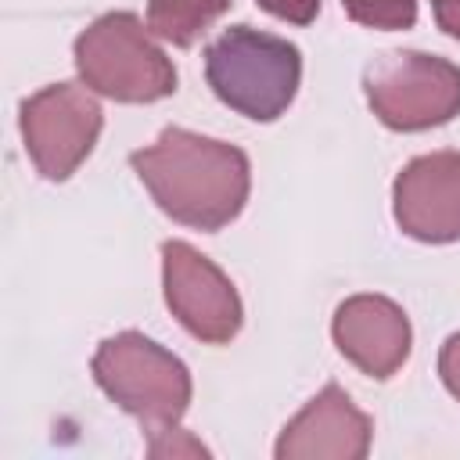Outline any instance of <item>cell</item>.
<instances>
[{"label":"cell","instance_id":"8","mask_svg":"<svg viewBox=\"0 0 460 460\" xmlns=\"http://www.w3.org/2000/svg\"><path fill=\"white\" fill-rule=\"evenodd\" d=\"M392 216L413 241H460V151L410 158L392 180Z\"/></svg>","mask_w":460,"mask_h":460},{"label":"cell","instance_id":"4","mask_svg":"<svg viewBox=\"0 0 460 460\" xmlns=\"http://www.w3.org/2000/svg\"><path fill=\"white\" fill-rule=\"evenodd\" d=\"M72 58L83 86L119 104H151L172 97L180 83L172 58H165L133 11L97 14L75 36Z\"/></svg>","mask_w":460,"mask_h":460},{"label":"cell","instance_id":"1","mask_svg":"<svg viewBox=\"0 0 460 460\" xmlns=\"http://www.w3.org/2000/svg\"><path fill=\"white\" fill-rule=\"evenodd\" d=\"M129 165L169 219L205 234L234 223L252 194L248 155L183 126H165L155 144L129 155Z\"/></svg>","mask_w":460,"mask_h":460},{"label":"cell","instance_id":"7","mask_svg":"<svg viewBox=\"0 0 460 460\" xmlns=\"http://www.w3.org/2000/svg\"><path fill=\"white\" fill-rule=\"evenodd\" d=\"M162 295L180 327L205 345H226L244 327V302L234 280L180 237L162 241Z\"/></svg>","mask_w":460,"mask_h":460},{"label":"cell","instance_id":"2","mask_svg":"<svg viewBox=\"0 0 460 460\" xmlns=\"http://www.w3.org/2000/svg\"><path fill=\"white\" fill-rule=\"evenodd\" d=\"M90 374L97 388L119 410L137 417L151 438L180 431V420L194 395V381L187 363L162 341L140 331L108 334L93 349Z\"/></svg>","mask_w":460,"mask_h":460},{"label":"cell","instance_id":"15","mask_svg":"<svg viewBox=\"0 0 460 460\" xmlns=\"http://www.w3.org/2000/svg\"><path fill=\"white\" fill-rule=\"evenodd\" d=\"M431 11H435V25L446 36L460 40V0H431Z\"/></svg>","mask_w":460,"mask_h":460},{"label":"cell","instance_id":"10","mask_svg":"<svg viewBox=\"0 0 460 460\" xmlns=\"http://www.w3.org/2000/svg\"><path fill=\"white\" fill-rule=\"evenodd\" d=\"M374 420L349 399L338 381H327L277 435V460H363L370 453Z\"/></svg>","mask_w":460,"mask_h":460},{"label":"cell","instance_id":"14","mask_svg":"<svg viewBox=\"0 0 460 460\" xmlns=\"http://www.w3.org/2000/svg\"><path fill=\"white\" fill-rule=\"evenodd\" d=\"M438 377L453 399H460V331H453L438 349Z\"/></svg>","mask_w":460,"mask_h":460},{"label":"cell","instance_id":"13","mask_svg":"<svg viewBox=\"0 0 460 460\" xmlns=\"http://www.w3.org/2000/svg\"><path fill=\"white\" fill-rule=\"evenodd\" d=\"M266 14L291 22V25H309L320 14V0H255Z\"/></svg>","mask_w":460,"mask_h":460},{"label":"cell","instance_id":"9","mask_svg":"<svg viewBox=\"0 0 460 460\" xmlns=\"http://www.w3.org/2000/svg\"><path fill=\"white\" fill-rule=\"evenodd\" d=\"M331 338L338 352L367 377L388 381L413 349V327L402 305L377 291H359L338 302L331 316Z\"/></svg>","mask_w":460,"mask_h":460},{"label":"cell","instance_id":"11","mask_svg":"<svg viewBox=\"0 0 460 460\" xmlns=\"http://www.w3.org/2000/svg\"><path fill=\"white\" fill-rule=\"evenodd\" d=\"M230 11V0H147V29L172 47H194L198 36Z\"/></svg>","mask_w":460,"mask_h":460},{"label":"cell","instance_id":"12","mask_svg":"<svg viewBox=\"0 0 460 460\" xmlns=\"http://www.w3.org/2000/svg\"><path fill=\"white\" fill-rule=\"evenodd\" d=\"M341 7L356 25L381 32L413 29L417 22V0H341Z\"/></svg>","mask_w":460,"mask_h":460},{"label":"cell","instance_id":"6","mask_svg":"<svg viewBox=\"0 0 460 460\" xmlns=\"http://www.w3.org/2000/svg\"><path fill=\"white\" fill-rule=\"evenodd\" d=\"M18 129L36 172L50 183H61L97 147L104 111L86 86L61 79L40 86L18 104Z\"/></svg>","mask_w":460,"mask_h":460},{"label":"cell","instance_id":"5","mask_svg":"<svg viewBox=\"0 0 460 460\" xmlns=\"http://www.w3.org/2000/svg\"><path fill=\"white\" fill-rule=\"evenodd\" d=\"M363 97L395 133L435 129L460 115V65L428 50H381L363 68Z\"/></svg>","mask_w":460,"mask_h":460},{"label":"cell","instance_id":"3","mask_svg":"<svg viewBox=\"0 0 460 460\" xmlns=\"http://www.w3.org/2000/svg\"><path fill=\"white\" fill-rule=\"evenodd\" d=\"M205 83L230 111L273 122L302 86V50L284 36L237 22L205 47Z\"/></svg>","mask_w":460,"mask_h":460}]
</instances>
